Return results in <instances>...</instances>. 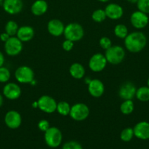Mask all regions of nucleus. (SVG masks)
<instances>
[{
    "instance_id": "obj_6",
    "label": "nucleus",
    "mask_w": 149,
    "mask_h": 149,
    "mask_svg": "<svg viewBox=\"0 0 149 149\" xmlns=\"http://www.w3.org/2000/svg\"><path fill=\"white\" fill-rule=\"evenodd\" d=\"M15 77L21 84H31L34 80V73L29 66L22 65L18 67L15 72Z\"/></svg>"
},
{
    "instance_id": "obj_11",
    "label": "nucleus",
    "mask_w": 149,
    "mask_h": 149,
    "mask_svg": "<svg viewBox=\"0 0 149 149\" xmlns=\"http://www.w3.org/2000/svg\"><path fill=\"white\" fill-rule=\"evenodd\" d=\"M149 21L147 14L140 11H135L131 15L130 22L135 29H142L145 27Z\"/></svg>"
},
{
    "instance_id": "obj_25",
    "label": "nucleus",
    "mask_w": 149,
    "mask_h": 149,
    "mask_svg": "<svg viewBox=\"0 0 149 149\" xmlns=\"http://www.w3.org/2000/svg\"><path fill=\"white\" fill-rule=\"evenodd\" d=\"M128 29L124 24H118L114 28V34L119 39H125L128 35Z\"/></svg>"
},
{
    "instance_id": "obj_2",
    "label": "nucleus",
    "mask_w": 149,
    "mask_h": 149,
    "mask_svg": "<svg viewBox=\"0 0 149 149\" xmlns=\"http://www.w3.org/2000/svg\"><path fill=\"white\" fill-rule=\"evenodd\" d=\"M126 52L124 48L119 45L111 46L105 51V56L108 63L112 65H118L124 61Z\"/></svg>"
},
{
    "instance_id": "obj_9",
    "label": "nucleus",
    "mask_w": 149,
    "mask_h": 149,
    "mask_svg": "<svg viewBox=\"0 0 149 149\" xmlns=\"http://www.w3.org/2000/svg\"><path fill=\"white\" fill-rule=\"evenodd\" d=\"M108 61L104 55L96 53L92 55L89 62V67L93 72H100L106 67Z\"/></svg>"
},
{
    "instance_id": "obj_4",
    "label": "nucleus",
    "mask_w": 149,
    "mask_h": 149,
    "mask_svg": "<svg viewBox=\"0 0 149 149\" xmlns=\"http://www.w3.org/2000/svg\"><path fill=\"white\" fill-rule=\"evenodd\" d=\"M44 138L48 146L55 148L61 144L63 136L61 130L58 128L51 127L46 132H45Z\"/></svg>"
},
{
    "instance_id": "obj_40",
    "label": "nucleus",
    "mask_w": 149,
    "mask_h": 149,
    "mask_svg": "<svg viewBox=\"0 0 149 149\" xmlns=\"http://www.w3.org/2000/svg\"><path fill=\"white\" fill-rule=\"evenodd\" d=\"M99 1H101V2H108L110 0H98Z\"/></svg>"
},
{
    "instance_id": "obj_14",
    "label": "nucleus",
    "mask_w": 149,
    "mask_h": 149,
    "mask_svg": "<svg viewBox=\"0 0 149 149\" xmlns=\"http://www.w3.org/2000/svg\"><path fill=\"white\" fill-rule=\"evenodd\" d=\"M3 9L10 15H16L20 13L23 4L22 0H4L2 2Z\"/></svg>"
},
{
    "instance_id": "obj_33",
    "label": "nucleus",
    "mask_w": 149,
    "mask_h": 149,
    "mask_svg": "<svg viewBox=\"0 0 149 149\" xmlns=\"http://www.w3.org/2000/svg\"><path fill=\"white\" fill-rule=\"evenodd\" d=\"M37 127L38 128H39V130H41L42 132H46V131L51 127L50 123L48 122V120H46V119H42V120L39 121V122H38Z\"/></svg>"
},
{
    "instance_id": "obj_41",
    "label": "nucleus",
    "mask_w": 149,
    "mask_h": 149,
    "mask_svg": "<svg viewBox=\"0 0 149 149\" xmlns=\"http://www.w3.org/2000/svg\"><path fill=\"white\" fill-rule=\"evenodd\" d=\"M147 84H148V87H149V79H148V81H147Z\"/></svg>"
},
{
    "instance_id": "obj_38",
    "label": "nucleus",
    "mask_w": 149,
    "mask_h": 149,
    "mask_svg": "<svg viewBox=\"0 0 149 149\" xmlns=\"http://www.w3.org/2000/svg\"><path fill=\"white\" fill-rule=\"evenodd\" d=\"M3 104V97L1 94H0V107L2 106Z\"/></svg>"
},
{
    "instance_id": "obj_20",
    "label": "nucleus",
    "mask_w": 149,
    "mask_h": 149,
    "mask_svg": "<svg viewBox=\"0 0 149 149\" xmlns=\"http://www.w3.org/2000/svg\"><path fill=\"white\" fill-rule=\"evenodd\" d=\"M48 8V3L45 0H36L31 7V12L34 15L41 16L46 13Z\"/></svg>"
},
{
    "instance_id": "obj_36",
    "label": "nucleus",
    "mask_w": 149,
    "mask_h": 149,
    "mask_svg": "<svg viewBox=\"0 0 149 149\" xmlns=\"http://www.w3.org/2000/svg\"><path fill=\"white\" fill-rule=\"evenodd\" d=\"M4 63V55L2 54V52H0V67L3 66Z\"/></svg>"
},
{
    "instance_id": "obj_39",
    "label": "nucleus",
    "mask_w": 149,
    "mask_h": 149,
    "mask_svg": "<svg viewBox=\"0 0 149 149\" xmlns=\"http://www.w3.org/2000/svg\"><path fill=\"white\" fill-rule=\"evenodd\" d=\"M32 106H33L34 108H38V103H37V101L34 102L33 104H32Z\"/></svg>"
},
{
    "instance_id": "obj_29",
    "label": "nucleus",
    "mask_w": 149,
    "mask_h": 149,
    "mask_svg": "<svg viewBox=\"0 0 149 149\" xmlns=\"http://www.w3.org/2000/svg\"><path fill=\"white\" fill-rule=\"evenodd\" d=\"M10 71L8 68L4 66L0 67V82H7L10 80Z\"/></svg>"
},
{
    "instance_id": "obj_3",
    "label": "nucleus",
    "mask_w": 149,
    "mask_h": 149,
    "mask_svg": "<svg viewBox=\"0 0 149 149\" xmlns=\"http://www.w3.org/2000/svg\"><path fill=\"white\" fill-rule=\"evenodd\" d=\"M64 35L66 39L71 40L73 42H78L83 39L84 36V30L79 23H71L64 28Z\"/></svg>"
},
{
    "instance_id": "obj_26",
    "label": "nucleus",
    "mask_w": 149,
    "mask_h": 149,
    "mask_svg": "<svg viewBox=\"0 0 149 149\" xmlns=\"http://www.w3.org/2000/svg\"><path fill=\"white\" fill-rule=\"evenodd\" d=\"M18 26L17 23L14 20H9L5 25V32L8 33L10 36H15V35L17 34L18 30Z\"/></svg>"
},
{
    "instance_id": "obj_24",
    "label": "nucleus",
    "mask_w": 149,
    "mask_h": 149,
    "mask_svg": "<svg viewBox=\"0 0 149 149\" xmlns=\"http://www.w3.org/2000/svg\"><path fill=\"white\" fill-rule=\"evenodd\" d=\"M70 109H71V106L67 102L61 101L57 103L56 111L61 116H66L67 115H70Z\"/></svg>"
},
{
    "instance_id": "obj_7",
    "label": "nucleus",
    "mask_w": 149,
    "mask_h": 149,
    "mask_svg": "<svg viewBox=\"0 0 149 149\" xmlns=\"http://www.w3.org/2000/svg\"><path fill=\"white\" fill-rule=\"evenodd\" d=\"M23 49V42L17 36H10V39L4 42V50L10 56H16Z\"/></svg>"
},
{
    "instance_id": "obj_23",
    "label": "nucleus",
    "mask_w": 149,
    "mask_h": 149,
    "mask_svg": "<svg viewBox=\"0 0 149 149\" xmlns=\"http://www.w3.org/2000/svg\"><path fill=\"white\" fill-rule=\"evenodd\" d=\"M136 97L139 100L143 102H146L149 100V87H141L138 88L136 91Z\"/></svg>"
},
{
    "instance_id": "obj_17",
    "label": "nucleus",
    "mask_w": 149,
    "mask_h": 149,
    "mask_svg": "<svg viewBox=\"0 0 149 149\" xmlns=\"http://www.w3.org/2000/svg\"><path fill=\"white\" fill-rule=\"evenodd\" d=\"M134 135L140 140L149 139V123L148 122H140L134 127Z\"/></svg>"
},
{
    "instance_id": "obj_16",
    "label": "nucleus",
    "mask_w": 149,
    "mask_h": 149,
    "mask_svg": "<svg viewBox=\"0 0 149 149\" xmlns=\"http://www.w3.org/2000/svg\"><path fill=\"white\" fill-rule=\"evenodd\" d=\"M107 17L111 20H118L123 16L124 10L121 5L115 3H110L108 4L105 9Z\"/></svg>"
},
{
    "instance_id": "obj_18",
    "label": "nucleus",
    "mask_w": 149,
    "mask_h": 149,
    "mask_svg": "<svg viewBox=\"0 0 149 149\" xmlns=\"http://www.w3.org/2000/svg\"><path fill=\"white\" fill-rule=\"evenodd\" d=\"M64 23L58 19H53L48 23V32L53 36H60L64 34Z\"/></svg>"
},
{
    "instance_id": "obj_15",
    "label": "nucleus",
    "mask_w": 149,
    "mask_h": 149,
    "mask_svg": "<svg viewBox=\"0 0 149 149\" xmlns=\"http://www.w3.org/2000/svg\"><path fill=\"white\" fill-rule=\"evenodd\" d=\"M88 90L92 97H100L104 94L105 86L102 81L97 79H93L88 84Z\"/></svg>"
},
{
    "instance_id": "obj_27",
    "label": "nucleus",
    "mask_w": 149,
    "mask_h": 149,
    "mask_svg": "<svg viewBox=\"0 0 149 149\" xmlns=\"http://www.w3.org/2000/svg\"><path fill=\"white\" fill-rule=\"evenodd\" d=\"M134 136V135L133 128L127 127L121 131V135H120V138L124 142H129Z\"/></svg>"
},
{
    "instance_id": "obj_31",
    "label": "nucleus",
    "mask_w": 149,
    "mask_h": 149,
    "mask_svg": "<svg viewBox=\"0 0 149 149\" xmlns=\"http://www.w3.org/2000/svg\"><path fill=\"white\" fill-rule=\"evenodd\" d=\"M62 149H83L81 144L75 141H70L64 143Z\"/></svg>"
},
{
    "instance_id": "obj_8",
    "label": "nucleus",
    "mask_w": 149,
    "mask_h": 149,
    "mask_svg": "<svg viewBox=\"0 0 149 149\" xmlns=\"http://www.w3.org/2000/svg\"><path fill=\"white\" fill-rule=\"evenodd\" d=\"M38 109L47 113H52L56 111L57 103L55 99L49 95L41 96L37 100Z\"/></svg>"
},
{
    "instance_id": "obj_42",
    "label": "nucleus",
    "mask_w": 149,
    "mask_h": 149,
    "mask_svg": "<svg viewBox=\"0 0 149 149\" xmlns=\"http://www.w3.org/2000/svg\"><path fill=\"white\" fill-rule=\"evenodd\" d=\"M3 1H4V0H0V4H1V3H2Z\"/></svg>"
},
{
    "instance_id": "obj_32",
    "label": "nucleus",
    "mask_w": 149,
    "mask_h": 149,
    "mask_svg": "<svg viewBox=\"0 0 149 149\" xmlns=\"http://www.w3.org/2000/svg\"><path fill=\"white\" fill-rule=\"evenodd\" d=\"M99 45L103 49H108L112 46V42L110 39L107 36H103L99 39Z\"/></svg>"
},
{
    "instance_id": "obj_1",
    "label": "nucleus",
    "mask_w": 149,
    "mask_h": 149,
    "mask_svg": "<svg viewBox=\"0 0 149 149\" xmlns=\"http://www.w3.org/2000/svg\"><path fill=\"white\" fill-rule=\"evenodd\" d=\"M147 44L145 35L140 31L128 33L124 39V45L129 52L137 53L143 50Z\"/></svg>"
},
{
    "instance_id": "obj_21",
    "label": "nucleus",
    "mask_w": 149,
    "mask_h": 149,
    "mask_svg": "<svg viewBox=\"0 0 149 149\" xmlns=\"http://www.w3.org/2000/svg\"><path fill=\"white\" fill-rule=\"evenodd\" d=\"M85 68L79 63H74L70 67V74L76 79H80L85 75Z\"/></svg>"
},
{
    "instance_id": "obj_12",
    "label": "nucleus",
    "mask_w": 149,
    "mask_h": 149,
    "mask_svg": "<svg viewBox=\"0 0 149 149\" xmlns=\"http://www.w3.org/2000/svg\"><path fill=\"white\" fill-rule=\"evenodd\" d=\"M3 95L9 100H16L21 95V88L15 83H7L3 88Z\"/></svg>"
},
{
    "instance_id": "obj_19",
    "label": "nucleus",
    "mask_w": 149,
    "mask_h": 149,
    "mask_svg": "<svg viewBox=\"0 0 149 149\" xmlns=\"http://www.w3.org/2000/svg\"><path fill=\"white\" fill-rule=\"evenodd\" d=\"M16 36L22 42H29L34 36V30L32 26H21V27L18 28Z\"/></svg>"
},
{
    "instance_id": "obj_10",
    "label": "nucleus",
    "mask_w": 149,
    "mask_h": 149,
    "mask_svg": "<svg viewBox=\"0 0 149 149\" xmlns=\"http://www.w3.org/2000/svg\"><path fill=\"white\" fill-rule=\"evenodd\" d=\"M4 123L10 129H17L21 125L22 117L16 111H9L4 116Z\"/></svg>"
},
{
    "instance_id": "obj_34",
    "label": "nucleus",
    "mask_w": 149,
    "mask_h": 149,
    "mask_svg": "<svg viewBox=\"0 0 149 149\" xmlns=\"http://www.w3.org/2000/svg\"><path fill=\"white\" fill-rule=\"evenodd\" d=\"M73 47H74V42L71 40H69V39H66L62 43V48L67 52L69 51H71L73 49Z\"/></svg>"
},
{
    "instance_id": "obj_37",
    "label": "nucleus",
    "mask_w": 149,
    "mask_h": 149,
    "mask_svg": "<svg viewBox=\"0 0 149 149\" xmlns=\"http://www.w3.org/2000/svg\"><path fill=\"white\" fill-rule=\"evenodd\" d=\"M127 1H129V2L131 3V4H137V1H138V0H127Z\"/></svg>"
},
{
    "instance_id": "obj_28",
    "label": "nucleus",
    "mask_w": 149,
    "mask_h": 149,
    "mask_svg": "<svg viewBox=\"0 0 149 149\" xmlns=\"http://www.w3.org/2000/svg\"><path fill=\"white\" fill-rule=\"evenodd\" d=\"M106 17L107 16L105 14V10H102V9H98V10H94L91 15L92 20L96 23H102L106 19Z\"/></svg>"
},
{
    "instance_id": "obj_30",
    "label": "nucleus",
    "mask_w": 149,
    "mask_h": 149,
    "mask_svg": "<svg viewBox=\"0 0 149 149\" xmlns=\"http://www.w3.org/2000/svg\"><path fill=\"white\" fill-rule=\"evenodd\" d=\"M137 6L140 11L145 14L149 13V0H138Z\"/></svg>"
},
{
    "instance_id": "obj_35",
    "label": "nucleus",
    "mask_w": 149,
    "mask_h": 149,
    "mask_svg": "<svg viewBox=\"0 0 149 149\" xmlns=\"http://www.w3.org/2000/svg\"><path fill=\"white\" fill-rule=\"evenodd\" d=\"M10 35H9L8 33H6V32H4V33L0 34V39H1V42H7V41L10 39Z\"/></svg>"
},
{
    "instance_id": "obj_13",
    "label": "nucleus",
    "mask_w": 149,
    "mask_h": 149,
    "mask_svg": "<svg viewBox=\"0 0 149 149\" xmlns=\"http://www.w3.org/2000/svg\"><path fill=\"white\" fill-rule=\"evenodd\" d=\"M137 89L134 84L130 81L124 83L118 90V95L124 100H132L135 96Z\"/></svg>"
},
{
    "instance_id": "obj_22",
    "label": "nucleus",
    "mask_w": 149,
    "mask_h": 149,
    "mask_svg": "<svg viewBox=\"0 0 149 149\" xmlns=\"http://www.w3.org/2000/svg\"><path fill=\"white\" fill-rule=\"evenodd\" d=\"M134 106L132 100H126L121 103L120 106V111L124 115H129L134 111Z\"/></svg>"
},
{
    "instance_id": "obj_5",
    "label": "nucleus",
    "mask_w": 149,
    "mask_h": 149,
    "mask_svg": "<svg viewBox=\"0 0 149 149\" xmlns=\"http://www.w3.org/2000/svg\"><path fill=\"white\" fill-rule=\"evenodd\" d=\"M89 113L90 111L88 106H86L85 103H77L71 107L70 116L73 120L81 122L87 119L89 116Z\"/></svg>"
}]
</instances>
